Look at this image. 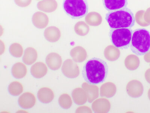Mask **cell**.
Returning <instances> with one entry per match:
<instances>
[{"instance_id":"29","label":"cell","mask_w":150,"mask_h":113,"mask_svg":"<svg viewBox=\"0 0 150 113\" xmlns=\"http://www.w3.org/2000/svg\"><path fill=\"white\" fill-rule=\"evenodd\" d=\"M32 0H14L16 4L21 7H26L30 5Z\"/></svg>"},{"instance_id":"34","label":"cell","mask_w":150,"mask_h":113,"mask_svg":"<svg viewBox=\"0 0 150 113\" xmlns=\"http://www.w3.org/2000/svg\"><path fill=\"white\" fill-rule=\"evenodd\" d=\"M144 60L147 63H150V50L144 56Z\"/></svg>"},{"instance_id":"16","label":"cell","mask_w":150,"mask_h":113,"mask_svg":"<svg viewBox=\"0 0 150 113\" xmlns=\"http://www.w3.org/2000/svg\"><path fill=\"white\" fill-rule=\"evenodd\" d=\"M72 97L74 103L78 105H82L86 103L88 96L83 89L78 87L75 89L72 92Z\"/></svg>"},{"instance_id":"12","label":"cell","mask_w":150,"mask_h":113,"mask_svg":"<svg viewBox=\"0 0 150 113\" xmlns=\"http://www.w3.org/2000/svg\"><path fill=\"white\" fill-rule=\"evenodd\" d=\"M32 21L36 27L43 29L47 26L49 23V19L45 13L37 12L33 15Z\"/></svg>"},{"instance_id":"35","label":"cell","mask_w":150,"mask_h":113,"mask_svg":"<svg viewBox=\"0 0 150 113\" xmlns=\"http://www.w3.org/2000/svg\"><path fill=\"white\" fill-rule=\"evenodd\" d=\"M148 97L149 99V100H150V88L148 92Z\"/></svg>"},{"instance_id":"27","label":"cell","mask_w":150,"mask_h":113,"mask_svg":"<svg viewBox=\"0 0 150 113\" xmlns=\"http://www.w3.org/2000/svg\"><path fill=\"white\" fill-rule=\"evenodd\" d=\"M59 104L62 108L66 109L70 108L72 105V100L71 97L67 94H63L59 98Z\"/></svg>"},{"instance_id":"21","label":"cell","mask_w":150,"mask_h":113,"mask_svg":"<svg viewBox=\"0 0 150 113\" xmlns=\"http://www.w3.org/2000/svg\"><path fill=\"white\" fill-rule=\"evenodd\" d=\"M104 55L105 59L108 61H116L120 56V51L118 48L115 46L109 45L104 49Z\"/></svg>"},{"instance_id":"9","label":"cell","mask_w":150,"mask_h":113,"mask_svg":"<svg viewBox=\"0 0 150 113\" xmlns=\"http://www.w3.org/2000/svg\"><path fill=\"white\" fill-rule=\"evenodd\" d=\"M36 99L33 94L29 92L24 93L19 98L18 104L21 108L29 109L32 108L35 104Z\"/></svg>"},{"instance_id":"19","label":"cell","mask_w":150,"mask_h":113,"mask_svg":"<svg viewBox=\"0 0 150 113\" xmlns=\"http://www.w3.org/2000/svg\"><path fill=\"white\" fill-rule=\"evenodd\" d=\"M116 87L114 83L110 82L105 83L101 86L100 89V95L101 97L110 98L116 93Z\"/></svg>"},{"instance_id":"22","label":"cell","mask_w":150,"mask_h":113,"mask_svg":"<svg viewBox=\"0 0 150 113\" xmlns=\"http://www.w3.org/2000/svg\"><path fill=\"white\" fill-rule=\"evenodd\" d=\"M37 58L38 54L36 50L34 48L29 47L25 49L23 61L25 64L30 65L35 62Z\"/></svg>"},{"instance_id":"25","label":"cell","mask_w":150,"mask_h":113,"mask_svg":"<svg viewBox=\"0 0 150 113\" xmlns=\"http://www.w3.org/2000/svg\"><path fill=\"white\" fill-rule=\"evenodd\" d=\"M8 91L13 96H17L23 92V87L22 84L18 82H13L9 85Z\"/></svg>"},{"instance_id":"23","label":"cell","mask_w":150,"mask_h":113,"mask_svg":"<svg viewBox=\"0 0 150 113\" xmlns=\"http://www.w3.org/2000/svg\"><path fill=\"white\" fill-rule=\"evenodd\" d=\"M12 74L16 79H22L26 76L27 69L26 65L21 62L15 64L12 68Z\"/></svg>"},{"instance_id":"26","label":"cell","mask_w":150,"mask_h":113,"mask_svg":"<svg viewBox=\"0 0 150 113\" xmlns=\"http://www.w3.org/2000/svg\"><path fill=\"white\" fill-rule=\"evenodd\" d=\"M74 31L76 33L80 36H85L89 33V26L84 21H79L75 25Z\"/></svg>"},{"instance_id":"7","label":"cell","mask_w":150,"mask_h":113,"mask_svg":"<svg viewBox=\"0 0 150 113\" xmlns=\"http://www.w3.org/2000/svg\"><path fill=\"white\" fill-rule=\"evenodd\" d=\"M126 91L131 97L139 98L143 95L144 87L140 82L134 80L129 82L127 84Z\"/></svg>"},{"instance_id":"6","label":"cell","mask_w":150,"mask_h":113,"mask_svg":"<svg viewBox=\"0 0 150 113\" xmlns=\"http://www.w3.org/2000/svg\"><path fill=\"white\" fill-rule=\"evenodd\" d=\"M62 71L65 76L70 79L77 77L80 74L79 66L71 59H67L64 61L62 67Z\"/></svg>"},{"instance_id":"28","label":"cell","mask_w":150,"mask_h":113,"mask_svg":"<svg viewBox=\"0 0 150 113\" xmlns=\"http://www.w3.org/2000/svg\"><path fill=\"white\" fill-rule=\"evenodd\" d=\"M9 50L11 54L14 57H21L23 54V48L22 46L18 43L12 44L9 48Z\"/></svg>"},{"instance_id":"18","label":"cell","mask_w":150,"mask_h":113,"mask_svg":"<svg viewBox=\"0 0 150 113\" xmlns=\"http://www.w3.org/2000/svg\"><path fill=\"white\" fill-rule=\"evenodd\" d=\"M37 6L41 11L52 13L57 9L58 4L56 0H42L38 2Z\"/></svg>"},{"instance_id":"30","label":"cell","mask_w":150,"mask_h":113,"mask_svg":"<svg viewBox=\"0 0 150 113\" xmlns=\"http://www.w3.org/2000/svg\"><path fill=\"white\" fill-rule=\"evenodd\" d=\"M139 21H137L138 23L141 26H149L150 25V24L144 21L143 20V14L144 13V11H139Z\"/></svg>"},{"instance_id":"17","label":"cell","mask_w":150,"mask_h":113,"mask_svg":"<svg viewBox=\"0 0 150 113\" xmlns=\"http://www.w3.org/2000/svg\"><path fill=\"white\" fill-rule=\"evenodd\" d=\"M37 95L40 101L45 104L51 102L54 97L53 91L48 87H42L40 89L38 92Z\"/></svg>"},{"instance_id":"15","label":"cell","mask_w":150,"mask_h":113,"mask_svg":"<svg viewBox=\"0 0 150 113\" xmlns=\"http://www.w3.org/2000/svg\"><path fill=\"white\" fill-rule=\"evenodd\" d=\"M46 64L41 62H38L33 64L30 69V72L33 77L37 79L44 77L47 72Z\"/></svg>"},{"instance_id":"33","label":"cell","mask_w":150,"mask_h":113,"mask_svg":"<svg viewBox=\"0 0 150 113\" xmlns=\"http://www.w3.org/2000/svg\"><path fill=\"white\" fill-rule=\"evenodd\" d=\"M144 76H145L146 80L150 84V68L148 69L146 71Z\"/></svg>"},{"instance_id":"14","label":"cell","mask_w":150,"mask_h":113,"mask_svg":"<svg viewBox=\"0 0 150 113\" xmlns=\"http://www.w3.org/2000/svg\"><path fill=\"white\" fill-rule=\"evenodd\" d=\"M44 36L45 39L49 42H56L61 38V31L56 26H49L45 29Z\"/></svg>"},{"instance_id":"24","label":"cell","mask_w":150,"mask_h":113,"mask_svg":"<svg viewBox=\"0 0 150 113\" xmlns=\"http://www.w3.org/2000/svg\"><path fill=\"white\" fill-rule=\"evenodd\" d=\"M125 65L127 69L130 71H134L139 68L140 64L139 58L136 55H128L124 61Z\"/></svg>"},{"instance_id":"13","label":"cell","mask_w":150,"mask_h":113,"mask_svg":"<svg viewBox=\"0 0 150 113\" xmlns=\"http://www.w3.org/2000/svg\"><path fill=\"white\" fill-rule=\"evenodd\" d=\"M82 87L86 93L89 103H92L98 97L99 88L97 86L84 82L82 84Z\"/></svg>"},{"instance_id":"11","label":"cell","mask_w":150,"mask_h":113,"mask_svg":"<svg viewBox=\"0 0 150 113\" xmlns=\"http://www.w3.org/2000/svg\"><path fill=\"white\" fill-rule=\"evenodd\" d=\"M46 63L50 69L57 70L61 68L62 64V59L59 55L55 52H52L46 58Z\"/></svg>"},{"instance_id":"31","label":"cell","mask_w":150,"mask_h":113,"mask_svg":"<svg viewBox=\"0 0 150 113\" xmlns=\"http://www.w3.org/2000/svg\"><path fill=\"white\" fill-rule=\"evenodd\" d=\"M76 113H92L91 109L87 106H81L78 107L76 111Z\"/></svg>"},{"instance_id":"8","label":"cell","mask_w":150,"mask_h":113,"mask_svg":"<svg viewBox=\"0 0 150 113\" xmlns=\"http://www.w3.org/2000/svg\"><path fill=\"white\" fill-rule=\"evenodd\" d=\"M92 108L94 112L98 113H108L111 108L110 102L105 98H100L93 102Z\"/></svg>"},{"instance_id":"2","label":"cell","mask_w":150,"mask_h":113,"mask_svg":"<svg viewBox=\"0 0 150 113\" xmlns=\"http://www.w3.org/2000/svg\"><path fill=\"white\" fill-rule=\"evenodd\" d=\"M105 19L111 29L131 28L135 23L133 13L127 7L108 12Z\"/></svg>"},{"instance_id":"1","label":"cell","mask_w":150,"mask_h":113,"mask_svg":"<svg viewBox=\"0 0 150 113\" xmlns=\"http://www.w3.org/2000/svg\"><path fill=\"white\" fill-rule=\"evenodd\" d=\"M108 67L101 59L93 58L88 60L83 68V77L87 83L91 84H100L108 76Z\"/></svg>"},{"instance_id":"10","label":"cell","mask_w":150,"mask_h":113,"mask_svg":"<svg viewBox=\"0 0 150 113\" xmlns=\"http://www.w3.org/2000/svg\"><path fill=\"white\" fill-rule=\"evenodd\" d=\"M103 5L108 11H114L127 7L128 0H103Z\"/></svg>"},{"instance_id":"36","label":"cell","mask_w":150,"mask_h":113,"mask_svg":"<svg viewBox=\"0 0 150 113\" xmlns=\"http://www.w3.org/2000/svg\"></svg>"},{"instance_id":"4","label":"cell","mask_w":150,"mask_h":113,"mask_svg":"<svg viewBox=\"0 0 150 113\" xmlns=\"http://www.w3.org/2000/svg\"><path fill=\"white\" fill-rule=\"evenodd\" d=\"M63 8L66 14L73 19L85 16L89 9L87 0H64Z\"/></svg>"},{"instance_id":"5","label":"cell","mask_w":150,"mask_h":113,"mask_svg":"<svg viewBox=\"0 0 150 113\" xmlns=\"http://www.w3.org/2000/svg\"><path fill=\"white\" fill-rule=\"evenodd\" d=\"M133 31L130 28L111 29L110 32L111 41L116 48H128L130 45Z\"/></svg>"},{"instance_id":"32","label":"cell","mask_w":150,"mask_h":113,"mask_svg":"<svg viewBox=\"0 0 150 113\" xmlns=\"http://www.w3.org/2000/svg\"><path fill=\"white\" fill-rule=\"evenodd\" d=\"M144 19L146 22L150 24V8L147 9L145 12Z\"/></svg>"},{"instance_id":"37","label":"cell","mask_w":150,"mask_h":113,"mask_svg":"<svg viewBox=\"0 0 150 113\" xmlns=\"http://www.w3.org/2000/svg\"></svg>"},{"instance_id":"3","label":"cell","mask_w":150,"mask_h":113,"mask_svg":"<svg viewBox=\"0 0 150 113\" xmlns=\"http://www.w3.org/2000/svg\"><path fill=\"white\" fill-rule=\"evenodd\" d=\"M131 49L139 56L145 54L150 49V33L144 28L134 31L131 43Z\"/></svg>"},{"instance_id":"20","label":"cell","mask_w":150,"mask_h":113,"mask_svg":"<svg viewBox=\"0 0 150 113\" xmlns=\"http://www.w3.org/2000/svg\"><path fill=\"white\" fill-rule=\"evenodd\" d=\"M70 55L75 62L81 63L86 59L87 53L86 50L80 46H77L71 50Z\"/></svg>"}]
</instances>
